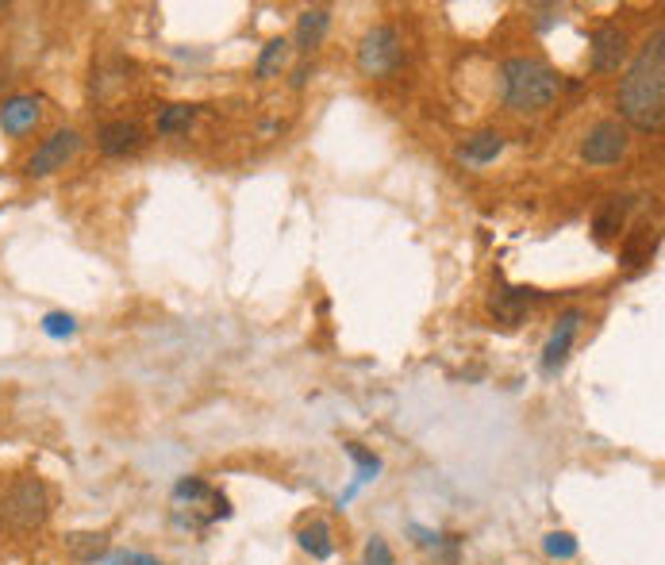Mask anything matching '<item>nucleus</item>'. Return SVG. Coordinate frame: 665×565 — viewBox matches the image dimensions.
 I'll use <instances>...</instances> for the list:
<instances>
[{
    "label": "nucleus",
    "mask_w": 665,
    "mask_h": 565,
    "mask_svg": "<svg viewBox=\"0 0 665 565\" xmlns=\"http://www.w3.org/2000/svg\"><path fill=\"white\" fill-rule=\"evenodd\" d=\"M0 8H4V4H0Z\"/></svg>",
    "instance_id": "27"
},
{
    "label": "nucleus",
    "mask_w": 665,
    "mask_h": 565,
    "mask_svg": "<svg viewBox=\"0 0 665 565\" xmlns=\"http://www.w3.org/2000/svg\"><path fill=\"white\" fill-rule=\"evenodd\" d=\"M143 143H147V135L135 120H112L97 131V147L108 158H127V154L143 150Z\"/></svg>",
    "instance_id": "8"
},
{
    "label": "nucleus",
    "mask_w": 665,
    "mask_h": 565,
    "mask_svg": "<svg viewBox=\"0 0 665 565\" xmlns=\"http://www.w3.org/2000/svg\"><path fill=\"white\" fill-rule=\"evenodd\" d=\"M39 116H43L39 97H12L4 100V108H0V127L8 135H24V131H31L39 123Z\"/></svg>",
    "instance_id": "10"
},
{
    "label": "nucleus",
    "mask_w": 665,
    "mask_h": 565,
    "mask_svg": "<svg viewBox=\"0 0 665 565\" xmlns=\"http://www.w3.org/2000/svg\"><path fill=\"white\" fill-rule=\"evenodd\" d=\"M308 77H312V70H308V66H300V70H296V77H293V85H304Z\"/></svg>",
    "instance_id": "26"
},
{
    "label": "nucleus",
    "mask_w": 665,
    "mask_h": 565,
    "mask_svg": "<svg viewBox=\"0 0 665 565\" xmlns=\"http://www.w3.org/2000/svg\"><path fill=\"white\" fill-rule=\"evenodd\" d=\"M527 300H531V293H527V289H504V293H496L493 312L500 316V320L516 323L519 316H523V308H527Z\"/></svg>",
    "instance_id": "17"
},
{
    "label": "nucleus",
    "mask_w": 665,
    "mask_h": 565,
    "mask_svg": "<svg viewBox=\"0 0 665 565\" xmlns=\"http://www.w3.org/2000/svg\"><path fill=\"white\" fill-rule=\"evenodd\" d=\"M619 116L627 127L658 135L665 123V31L658 27L650 43L635 54L627 77L619 81Z\"/></svg>",
    "instance_id": "1"
},
{
    "label": "nucleus",
    "mask_w": 665,
    "mask_h": 565,
    "mask_svg": "<svg viewBox=\"0 0 665 565\" xmlns=\"http://www.w3.org/2000/svg\"><path fill=\"white\" fill-rule=\"evenodd\" d=\"M500 81H504V104L512 112H542L562 93V77L542 58H508L500 66Z\"/></svg>",
    "instance_id": "2"
},
{
    "label": "nucleus",
    "mask_w": 665,
    "mask_h": 565,
    "mask_svg": "<svg viewBox=\"0 0 665 565\" xmlns=\"http://www.w3.org/2000/svg\"><path fill=\"white\" fill-rule=\"evenodd\" d=\"M400 58H404V50H400L396 27L377 24L366 31V39H362V47H358V66H362V74L389 77L400 70Z\"/></svg>",
    "instance_id": "4"
},
{
    "label": "nucleus",
    "mask_w": 665,
    "mask_h": 565,
    "mask_svg": "<svg viewBox=\"0 0 665 565\" xmlns=\"http://www.w3.org/2000/svg\"><path fill=\"white\" fill-rule=\"evenodd\" d=\"M104 565H162L154 562V558H143V554H112Z\"/></svg>",
    "instance_id": "25"
},
{
    "label": "nucleus",
    "mask_w": 665,
    "mask_h": 565,
    "mask_svg": "<svg viewBox=\"0 0 665 565\" xmlns=\"http://www.w3.org/2000/svg\"><path fill=\"white\" fill-rule=\"evenodd\" d=\"M212 496H216V492L208 489L204 481H197V477H193V481H181V485H177V500H189V504H193V500H212Z\"/></svg>",
    "instance_id": "22"
},
{
    "label": "nucleus",
    "mask_w": 665,
    "mask_h": 565,
    "mask_svg": "<svg viewBox=\"0 0 665 565\" xmlns=\"http://www.w3.org/2000/svg\"><path fill=\"white\" fill-rule=\"evenodd\" d=\"M50 516V492L47 485L35 477V473H24V477H16L4 496H0V531H35V527H43Z\"/></svg>",
    "instance_id": "3"
},
{
    "label": "nucleus",
    "mask_w": 665,
    "mask_h": 565,
    "mask_svg": "<svg viewBox=\"0 0 665 565\" xmlns=\"http://www.w3.org/2000/svg\"><path fill=\"white\" fill-rule=\"evenodd\" d=\"M627 147H631V131H627V123L600 120L589 135H585L581 158H585L589 166H616L619 158H627Z\"/></svg>",
    "instance_id": "6"
},
{
    "label": "nucleus",
    "mask_w": 665,
    "mask_h": 565,
    "mask_svg": "<svg viewBox=\"0 0 665 565\" xmlns=\"http://www.w3.org/2000/svg\"><path fill=\"white\" fill-rule=\"evenodd\" d=\"M77 150H81V135L74 127H62V131H54L50 139H43L35 147V154L24 162V173L27 177H50V173L66 170L77 158Z\"/></svg>",
    "instance_id": "5"
},
{
    "label": "nucleus",
    "mask_w": 665,
    "mask_h": 565,
    "mask_svg": "<svg viewBox=\"0 0 665 565\" xmlns=\"http://www.w3.org/2000/svg\"><path fill=\"white\" fill-rule=\"evenodd\" d=\"M500 150H504V135H500V131H477V135L466 139L462 158L473 162V166H485V162H493Z\"/></svg>",
    "instance_id": "13"
},
{
    "label": "nucleus",
    "mask_w": 665,
    "mask_h": 565,
    "mask_svg": "<svg viewBox=\"0 0 665 565\" xmlns=\"http://www.w3.org/2000/svg\"><path fill=\"white\" fill-rule=\"evenodd\" d=\"M70 554L74 558H81V562H97L100 554L108 550V535L104 531H97V535H70Z\"/></svg>",
    "instance_id": "18"
},
{
    "label": "nucleus",
    "mask_w": 665,
    "mask_h": 565,
    "mask_svg": "<svg viewBox=\"0 0 665 565\" xmlns=\"http://www.w3.org/2000/svg\"><path fill=\"white\" fill-rule=\"evenodd\" d=\"M193 120H197L193 104H170V108L158 112V135H181V131L193 127Z\"/></svg>",
    "instance_id": "16"
},
{
    "label": "nucleus",
    "mask_w": 665,
    "mask_h": 565,
    "mask_svg": "<svg viewBox=\"0 0 665 565\" xmlns=\"http://www.w3.org/2000/svg\"><path fill=\"white\" fill-rule=\"evenodd\" d=\"M327 27H331V12H327V8H308V12L296 20V50L312 54V50L323 43Z\"/></svg>",
    "instance_id": "12"
},
{
    "label": "nucleus",
    "mask_w": 665,
    "mask_h": 565,
    "mask_svg": "<svg viewBox=\"0 0 665 565\" xmlns=\"http://www.w3.org/2000/svg\"><path fill=\"white\" fill-rule=\"evenodd\" d=\"M366 565H393V550H389V542L373 535L370 546H366Z\"/></svg>",
    "instance_id": "24"
},
{
    "label": "nucleus",
    "mask_w": 665,
    "mask_h": 565,
    "mask_svg": "<svg viewBox=\"0 0 665 565\" xmlns=\"http://www.w3.org/2000/svg\"><path fill=\"white\" fill-rule=\"evenodd\" d=\"M627 208H631V200L627 197H608L600 208H596V216H592V231H596V239H600V243L616 239L619 231H623Z\"/></svg>",
    "instance_id": "11"
},
{
    "label": "nucleus",
    "mask_w": 665,
    "mask_h": 565,
    "mask_svg": "<svg viewBox=\"0 0 665 565\" xmlns=\"http://www.w3.org/2000/svg\"><path fill=\"white\" fill-rule=\"evenodd\" d=\"M43 331H47V335H54V339H62V335H74L77 323H74V316H62V312H54V316H47V320H43Z\"/></svg>",
    "instance_id": "23"
},
{
    "label": "nucleus",
    "mask_w": 665,
    "mask_h": 565,
    "mask_svg": "<svg viewBox=\"0 0 665 565\" xmlns=\"http://www.w3.org/2000/svg\"><path fill=\"white\" fill-rule=\"evenodd\" d=\"M285 62H289V39H270L262 54H258V66H254V74L262 77V81H270L285 70Z\"/></svg>",
    "instance_id": "14"
},
{
    "label": "nucleus",
    "mask_w": 665,
    "mask_h": 565,
    "mask_svg": "<svg viewBox=\"0 0 665 565\" xmlns=\"http://www.w3.org/2000/svg\"><path fill=\"white\" fill-rule=\"evenodd\" d=\"M300 546L312 554V558H331L335 554V542H331V527L323 523V519H316V523H308L304 531H300Z\"/></svg>",
    "instance_id": "15"
},
{
    "label": "nucleus",
    "mask_w": 665,
    "mask_h": 565,
    "mask_svg": "<svg viewBox=\"0 0 665 565\" xmlns=\"http://www.w3.org/2000/svg\"><path fill=\"white\" fill-rule=\"evenodd\" d=\"M546 554L550 558H573L577 554V542H573V535H566V531H554V535H546Z\"/></svg>",
    "instance_id": "20"
},
{
    "label": "nucleus",
    "mask_w": 665,
    "mask_h": 565,
    "mask_svg": "<svg viewBox=\"0 0 665 565\" xmlns=\"http://www.w3.org/2000/svg\"><path fill=\"white\" fill-rule=\"evenodd\" d=\"M650 254H654V239H650V235H631L627 246H623V262H627V266L650 262Z\"/></svg>",
    "instance_id": "19"
},
{
    "label": "nucleus",
    "mask_w": 665,
    "mask_h": 565,
    "mask_svg": "<svg viewBox=\"0 0 665 565\" xmlns=\"http://www.w3.org/2000/svg\"><path fill=\"white\" fill-rule=\"evenodd\" d=\"M346 454H350V458H354V462H358V481H370L373 473H377V469H381V462H377V458H373V454H366V450H362V446H358V443H350V446H346Z\"/></svg>",
    "instance_id": "21"
},
{
    "label": "nucleus",
    "mask_w": 665,
    "mask_h": 565,
    "mask_svg": "<svg viewBox=\"0 0 665 565\" xmlns=\"http://www.w3.org/2000/svg\"><path fill=\"white\" fill-rule=\"evenodd\" d=\"M623 62H627V31L619 24H600L589 35L592 74H616Z\"/></svg>",
    "instance_id": "7"
},
{
    "label": "nucleus",
    "mask_w": 665,
    "mask_h": 565,
    "mask_svg": "<svg viewBox=\"0 0 665 565\" xmlns=\"http://www.w3.org/2000/svg\"><path fill=\"white\" fill-rule=\"evenodd\" d=\"M577 327H581V312H566V316L558 320L554 335H550V343H546V350H542V369H546V373H558V369L566 366L569 346H573V339H577Z\"/></svg>",
    "instance_id": "9"
}]
</instances>
